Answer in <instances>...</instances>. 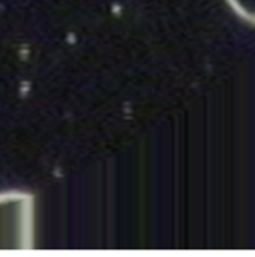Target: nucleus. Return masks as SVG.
Wrapping results in <instances>:
<instances>
[{
	"label": "nucleus",
	"mask_w": 255,
	"mask_h": 257,
	"mask_svg": "<svg viewBox=\"0 0 255 257\" xmlns=\"http://www.w3.org/2000/svg\"><path fill=\"white\" fill-rule=\"evenodd\" d=\"M227 3L240 18L255 24V0H227Z\"/></svg>",
	"instance_id": "1"
}]
</instances>
